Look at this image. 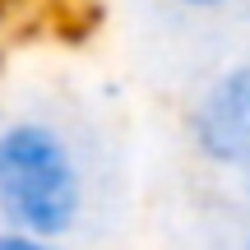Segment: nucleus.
<instances>
[{"label": "nucleus", "instance_id": "f257e3e1", "mask_svg": "<svg viewBox=\"0 0 250 250\" xmlns=\"http://www.w3.org/2000/svg\"><path fill=\"white\" fill-rule=\"evenodd\" d=\"M88 208V171L74 139L46 116L0 121V227L70 236Z\"/></svg>", "mask_w": 250, "mask_h": 250}, {"label": "nucleus", "instance_id": "f03ea898", "mask_svg": "<svg viewBox=\"0 0 250 250\" xmlns=\"http://www.w3.org/2000/svg\"><path fill=\"white\" fill-rule=\"evenodd\" d=\"M186 139L204 167L250 181V56L223 65L195 93L186 111Z\"/></svg>", "mask_w": 250, "mask_h": 250}, {"label": "nucleus", "instance_id": "7ed1b4c3", "mask_svg": "<svg viewBox=\"0 0 250 250\" xmlns=\"http://www.w3.org/2000/svg\"><path fill=\"white\" fill-rule=\"evenodd\" d=\"M0 250H65L51 236H33V232H14V227H0Z\"/></svg>", "mask_w": 250, "mask_h": 250}, {"label": "nucleus", "instance_id": "20e7f679", "mask_svg": "<svg viewBox=\"0 0 250 250\" xmlns=\"http://www.w3.org/2000/svg\"><path fill=\"white\" fill-rule=\"evenodd\" d=\"M171 9H186V14H227V9L246 5V0H167Z\"/></svg>", "mask_w": 250, "mask_h": 250}, {"label": "nucleus", "instance_id": "39448f33", "mask_svg": "<svg viewBox=\"0 0 250 250\" xmlns=\"http://www.w3.org/2000/svg\"><path fill=\"white\" fill-rule=\"evenodd\" d=\"M232 250H250V227H241V232H236V241H232Z\"/></svg>", "mask_w": 250, "mask_h": 250}]
</instances>
